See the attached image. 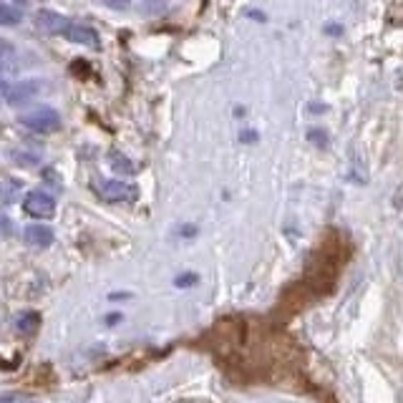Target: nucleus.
Masks as SVG:
<instances>
[{
	"instance_id": "11",
	"label": "nucleus",
	"mask_w": 403,
	"mask_h": 403,
	"mask_svg": "<svg viewBox=\"0 0 403 403\" xmlns=\"http://www.w3.org/2000/svg\"><path fill=\"white\" fill-rule=\"evenodd\" d=\"M23 21V13L21 8L16 6H6V3H0V26H18Z\"/></svg>"
},
{
	"instance_id": "5",
	"label": "nucleus",
	"mask_w": 403,
	"mask_h": 403,
	"mask_svg": "<svg viewBox=\"0 0 403 403\" xmlns=\"http://www.w3.org/2000/svg\"><path fill=\"white\" fill-rule=\"evenodd\" d=\"M36 26H38V31H43L48 36H63L68 31V26H71V21L66 16H61V13L38 11L36 13Z\"/></svg>"
},
{
	"instance_id": "14",
	"label": "nucleus",
	"mask_w": 403,
	"mask_h": 403,
	"mask_svg": "<svg viewBox=\"0 0 403 403\" xmlns=\"http://www.w3.org/2000/svg\"><path fill=\"white\" fill-rule=\"evenodd\" d=\"M104 3L109 8H114V11H127L131 6V0H104Z\"/></svg>"
},
{
	"instance_id": "3",
	"label": "nucleus",
	"mask_w": 403,
	"mask_h": 403,
	"mask_svg": "<svg viewBox=\"0 0 403 403\" xmlns=\"http://www.w3.org/2000/svg\"><path fill=\"white\" fill-rule=\"evenodd\" d=\"M99 194L106 202H134L136 199V187L127 182H117V179H106L99 184Z\"/></svg>"
},
{
	"instance_id": "12",
	"label": "nucleus",
	"mask_w": 403,
	"mask_h": 403,
	"mask_svg": "<svg viewBox=\"0 0 403 403\" xmlns=\"http://www.w3.org/2000/svg\"><path fill=\"white\" fill-rule=\"evenodd\" d=\"M13 55H16V48H13V43H8V41L0 38V63H11Z\"/></svg>"
},
{
	"instance_id": "13",
	"label": "nucleus",
	"mask_w": 403,
	"mask_h": 403,
	"mask_svg": "<svg viewBox=\"0 0 403 403\" xmlns=\"http://www.w3.org/2000/svg\"><path fill=\"white\" fill-rule=\"evenodd\" d=\"M197 280H199V277L194 275V272H182V275L174 280V285H177V287H192V285H197Z\"/></svg>"
},
{
	"instance_id": "1",
	"label": "nucleus",
	"mask_w": 403,
	"mask_h": 403,
	"mask_svg": "<svg viewBox=\"0 0 403 403\" xmlns=\"http://www.w3.org/2000/svg\"><path fill=\"white\" fill-rule=\"evenodd\" d=\"M21 127L31 129V131L36 134H50L55 131V129H61V117H58L53 109H48V106H38V109H33L31 114H23Z\"/></svg>"
},
{
	"instance_id": "17",
	"label": "nucleus",
	"mask_w": 403,
	"mask_h": 403,
	"mask_svg": "<svg viewBox=\"0 0 403 403\" xmlns=\"http://www.w3.org/2000/svg\"><path fill=\"white\" fill-rule=\"evenodd\" d=\"M122 321V313H114V315H109V318H106V323H109V326H114V323H119Z\"/></svg>"
},
{
	"instance_id": "7",
	"label": "nucleus",
	"mask_w": 403,
	"mask_h": 403,
	"mask_svg": "<svg viewBox=\"0 0 403 403\" xmlns=\"http://www.w3.org/2000/svg\"><path fill=\"white\" fill-rule=\"evenodd\" d=\"M23 237H26V242L31 245V247L45 249V247H50V242H53V230L45 225H31V227H26Z\"/></svg>"
},
{
	"instance_id": "15",
	"label": "nucleus",
	"mask_w": 403,
	"mask_h": 403,
	"mask_svg": "<svg viewBox=\"0 0 403 403\" xmlns=\"http://www.w3.org/2000/svg\"><path fill=\"white\" fill-rule=\"evenodd\" d=\"M13 232V225L11 220H6V217H0V237H8V235Z\"/></svg>"
},
{
	"instance_id": "19",
	"label": "nucleus",
	"mask_w": 403,
	"mask_h": 403,
	"mask_svg": "<svg viewBox=\"0 0 403 403\" xmlns=\"http://www.w3.org/2000/svg\"><path fill=\"white\" fill-rule=\"evenodd\" d=\"M8 68H11V66H8V63H0V81H3V76H6Z\"/></svg>"
},
{
	"instance_id": "10",
	"label": "nucleus",
	"mask_w": 403,
	"mask_h": 403,
	"mask_svg": "<svg viewBox=\"0 0 403 403\" xmlns=\"http://www.w3.org/2000/svg\"><path fill=\"white\" fill-rule=\"evenodd\" d=\"M109 161H111V166L119 171V174H134V171H136L134 161L129 159V156H124L122 151H109Z\"/></svg>"
},
{
	"instance_id": "18",
	"label": "nucleus",
	"mask_w": 403,
	"mask_h": 403,
	"mask_svg": "<svg viewBox=\"0 0 403 403\" xmlns=\"http://www.w3.org/2000/svg\"><path fill=\"white\" fill-rule=\"evenodd\" d=\"M111 300H124V298H129V293H114V295H109Z\"/></svg>"
},
{
	"instance_id": "16",
	"label": "nucleus",
	"mask_w": 403,
	"mask_h": 403,
	"mask_svg": "<svg viewBox=\"0 0 403 403\" xmlns=\"http://www.w3.org/2000/svg\"><path fill=\"white\" fill-rule=\"evenodd\" d=\"M0 403H16V396L13 393H0Z\"/></svg>"
},
{
	"instance_id": "4",
	"label": "nucleus",
	"mask_w": 403,
	"mask_h": 403,
	"mask_svg": "<svg viewBox=\"0 0 403 403\" xmlns=\"http://www.w3.org/2000/svg\"><path fill=\"white\" fill-rule=\"evenodd\" d=\"M41 94V81H18L6 86V101L11 106H23Z\"/></svg>"
},
{
	"instance_id": "6",
	"label": "nucleus",
	"mask_w": 403,
	"mask_h": 403,
	"mask_svg": "<svg viewBox=\"0 0 403 403\" xmlns=\"http://www.w3.org/2000/svg\"><path fill=\"white\" fill-rule=\"evenodd\" d=\"M68 41H73V43H78V45H91V48H101V36L96 33L94 28H89V26H78V23H71L68 26V31L66 33Z\"/></svg>"
},
{
	"instance_id": "2",
	"label": "nucleus",
	"mask_w": 403,
	"mask_h": 403,
	"mask_svg": "<svg viewBox=\"0 0 403 403\" xmlns=\"http://www.w3.org/2000/svg\"><path fill=\"white\" fill-rule=\"evenodd\" d=\"M23 212L36 220H50L55 215V199L45 192H31L23 199Z\"/></svg>"
},
{
	"instance_id": "9",
	"label": "nucleus",
	"mask_w": 403,
	"mask_h": 403,
	"mask_svg": "<svg viewBox=\"0 0 403 403\" xmlns=\"http://www.w3.org/2000/svg\"><path fill=\"white\" fill-rule=\"evenodd\" d=\"M38 323H41L38 313H21L16 321V328L23 335H33V333L38 331Z\"/></svg>"
},
{
	"instance_id": "8",
	"label": "nucleus",
	"mask_w": 403,
	"mask_h": 403,
	"mask_svg": "<svg viewBox=\"0 0 403 403\" xmlns=\"http://www.w3.org/2000/svg\"><path fill=\"white\" fill-rule=\"evenodd\" d=\"M23 184L18 182V179H6V182H0V202L3 205H13L18 199V194H21Z\"/></svg>"
}]
</instances>
